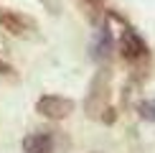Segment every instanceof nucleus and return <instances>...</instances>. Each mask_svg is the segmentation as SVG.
<instances>
[{
	"label": "nucleus",
	"instance_id": "nucleus-1",
	"mask_svg": "<svg viewBox=\"0 0 155 153\" xmlns=\"http://www.w3.org/2000/svg\"><path fill=\"white\" fill-rule=\"evenodd\" d=\"M109 97H112V69L99 66L97 74L89 82L87 97H84V112L89 120H102L104 110L109 107Z\"/></svg>",
	"mask_w": 155,
	"mask_h": 153
},
{
	"label": "nucleus",
	"instance_id": "nucleus-2",
	"mask_svg": "<svg viewBox=\"0 0 155 153\" xmlns=\"http://www.w3.org/2000/svg\"><path fill=\"white\" fill-rule=\"evenodd\" d=\"M0 28L15 38H23V41H41V31H38L36 18L25 15L21 10L0 8Z\"/></svg>",
	"mask_w": 155,
	"mask_h": 153
},
{
	"label": "nucleus",
	"instance_id": "nucleus-3",
	"mask_svg": "<svg viewBox=\"0 0 155 153\" xmlns=\"http://www.w3.org/2000/svg\"><path fill=\"white\" fill-rule=\"evenodd\" d=\"M117 49H120V56L130 64H140L150 56L147 51V43L137 36V31H132L130 25H125V31L120 33V41H117Z\"/></svg>",
	"mask_w": 155,
	"mask_h": 153
},
{
	"label": "nucleus",
	"instance_id": "nucleus-4",
	"mask_svg": "<svg viewBox=\"0 0 155 153\" xmlns=\"http://www.w3.org/2000/svg\"><path fill=\"white\" fill-rule=\"evenodd\" d=\"M36 112L48 120H66L74 112V100L61 97V94H43L36 102Z\"/></svg>",
	"mask_w": 155,
	"mask_h": 153
},
{
	"label": "nucleus",
	"instance_id": "nucleus-5",
	"mask_svg": "<svg viewBox=\"0 0 155 153\" xmlns=\"http://www.w3.org/2000/svg\"><path fill=\"white\" fill-rule=\"evenodd\" d=\"M112 51H114V36L109 31V25H99V31L94 33V41H92V59L94 61H109L112 59Z\"/></svg>",
	"mask_w": 155,
	"mask_h": 153
},
{
	"label": "nucleus",
	"instance_id": "nucleus-6",
	"mask_svg": "<svg viewBox=\"0 0 155 153\" xmlns=\"http://www.w3.org/2000/svg\"><path fill=\"white\" fill-rule=\"evenodd\" d=\"M23 153H54V135L31 133L28 138H23Z\"/></svg>",
	"mask_w": 155,
	"mask_h": 153
},
{
	"label": "nucleus",
	"instance_id": "nucleus-7",
	"mask_svg": "<svg viewBox=\"0 0 155 153\" xmlns=\"http://www.w3.org/2000/svg\"><path fill=\"white\" fill-rule=\"evenodd\" d=\"M79 3H81L84 13H87V18L92 23H97L102 15H104V3H102V0H79Z\"/></svg>",
	"mask_w": 155,
	"mask_h": 153
},
{
	"label": "nucleus",
	"instance_id": "nucleus-8",
	"mask_svg": "<svg viewBox=\"0 0 155 153\" xmlns=\"http://www.w3.org/2000/svg\"><path fill=\"white\" fill-rule=\"evenodd\" d=\"M137 115L147 123H155V100H143L137 102Z\"/></svg>",
	"mask_w": 155,
	"mask_h": 153
},
{
	"label": "nucleus",
	"instance_id": "nucleus-9",
	"mask_svg": "<svg viewBox=\"0 0 155 153\" xmlns=\"http://www.w3.org/2000/svg\"><path fill=\"white\" fill-rule=\"evenodd\" d=\"M102 120H104L107 125H112L114 120H117V110H114V107H107V110H104V115H102Z\"/></svg>",
	"mask_w": 155,
	"mask_h": 153
},
{
	"label": "nucleus",
	"instance_id": "nucleus-10",
	"mask_svg": "<svg viewBox=\"0 0 155 153\" xmlns=\"http://www.w3.org/2000/svg\"><path fill=\"white\" fill-rule=\"evenodd\" d=\"M0 74H3V76H13V74H15V69H13L5 59H0Z\"/></svg>",
	"mask_w": 155,
	"mask_h": 153
},
{
	"label": "nucleus",
	"instance_id": "nucleus-11",
	"mask_svg": "<svg viewBox=\"0 0 155 153\" xmlns=\"http://www.w3.org/2000/svg\"><path fill=\"white\" fill-rule=\"evenodd\" d=\"M8 54H10V46H8V41H5V36L0 33V59H8Z\"/></svg>",
	"mask_w": 155,
	"mask_h": 153
}]
</instances>
